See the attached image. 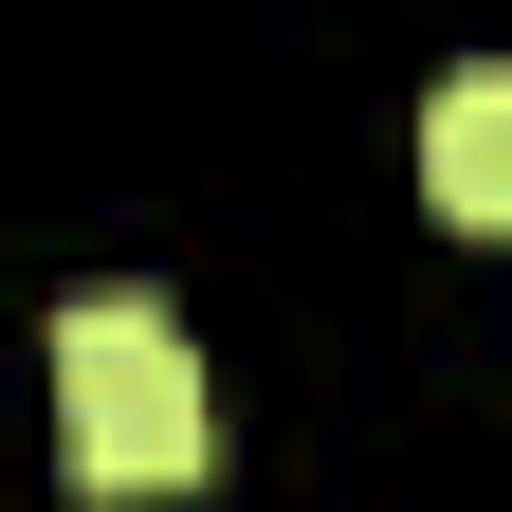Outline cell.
<instances>
[{"label":"cell","mask_w":512,"mask_h":512,"mask_svg":"<svg viewBox=\"0 0 512 512\" xmlns=\"http://www.w3.org/2000/svg\"><path fill=\"white\" fill-rule=\"evenodd\" d=\"M220 403L165 293H74L55 311V476L74 494H202Z\"/></svg>","instance_id":"obj_1"},{"label":"cell","mask_w":512,"mask_h":512,"mask_svg":"<svg viewBox=\"0 0 512 512\" xmlns=\"http://www.w3.org/2000/svg\"><path fill=\"white\" fill-rule=\"evenodd\" d=\"M421 202L458 238H512V55H458L421 92Z\"/></svg>","instance_id":"obj_2"}]
</instances>
